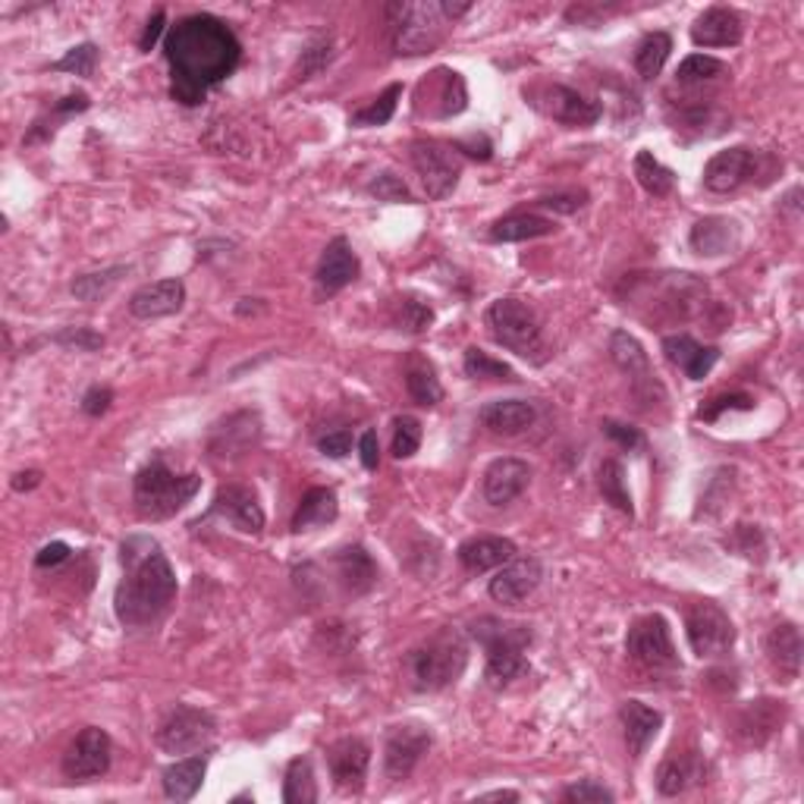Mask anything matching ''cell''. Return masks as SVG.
I'll use <instances>...</instances> for the list:
<instances>
[{"label": "cell", "mask_w": 804, "mask_h": 804, "mask_svg": "<svg viewBox=\"0 0 804 804\" xmlns=\"http://www.w3.org/2000/svg\"><path fill=\"white\" fill-rule=\"evenodd\" d=\"M164 54L170 70H173V85L170 95L180 104H202L208 89L223 82L230 72L239 67L242 45L233 35V28L220 23L217 16L195 13L186 16L176 25H170L164 38Z\"/></svg>", "instance_id": "6da1fadb"}, {"label": "cell", "mask_w": 804, "mask_h": 804, "mask_svg": "<svg viewBox=\"0 0 804 804\" xmlns=\"http://www.w3.org/2000/svg\"><path fill=\"white\" fill-rule=\"evenodd\" d=\"M119 578L114 594V610L126 629L154 625L176 600V572L164 556V550L151 538H129L119 547Z\"/></svg>", "instance_id": "7a4b0ae2"}, {"label": "cell", "mask_w": 804, "mask_h": 804, "mask_svg": "<svg viewBox=\"0 0 804 804\" xmlns=\"http://www.w3.org/2000/svg\"><path fill=\"white\" fill-rule=\"evenodd\" d=\"M466 663H469V644L459 632L440 629L409 651L405 676L415 691H440L466 673Z\"/></svg>", "instance_id": "3957f363"}, {"label": "cell", "mask_w": 804, "mask_h": 804, "mask_svg": "<svg viewBox=\"0 0 804 804\" xmlns=\"http://www.w3.org/2000/svg\"><path fill=\"white\" fill-rule=\"evenodd\" d=\"M198 487H202V478L195 472L176 474L170 472L161 459H154L151 466H145L142 472L136 474L133 499L142 519H170L198 494Z\"/></svg>", "instance_id": "277c9868"}, {"label": "cell", "mask_w": 804, "mask_h": 804, "mask_svg": "<svg viewBox=\"0 0 804 804\" xmlns=\"http://www.w3.org/2000/svg\"><path fill=\"white\" fill-rule=\"evenodd\" d=\"M472 635L487 651V682L494 688L509 686L519 676L528 673L525 647L531 644V629L499 622V619H478L472 625Z\"/></svg>", "instance_id": "5b68a950"}, {"label": "cell", "mask_w": 804, "mask_h": 804, "mask_svg": "<svg viewBox=\"0 0 804 804\" xmlns=\"http://www.w3.org/2000/svg\"><path fill=\"white\" fill-rule=\"evenodd\" d=\"M484 321H487L491 336L497 340L499 346H506L509 353L521 355V358H535V361L544 358L541 355L547 353L544 328H541L538 311L528 306V302L513 299V296L497 299L494 306L487 308Z\"/></svg>", "instance_id": "8992f818"}, {"label": "cell", "mask_w": 804, "mask_h": 804, "mask_svg": "<svg viewBox=\"0 0 804 804\" xmlns=\"http://www.w3.org/2000/svg\"><path fill=\"white\" fill-rule=\"evenodd\" d=\"M393 28H397V50L400 54H427L444 38V13L440 3H397L390 7Z\"/></svg>", "instance_id": "52a82bcc"}, {"label": "cell", "mask_w": 804, "mask_h": 804, "mask_svg": "<svg viewBox=\"0 0 804 804\" xmlns=\"http://www.w3.org/2000/svg\"><path fill=\"white\" fill-rule=\"evenodd\" d=\"M686 635L691 651L710 661V657H723L735 644V625L730 613L713 604V600H698L691 604L686 613Z\"/></svg>", "instance_id": "ba28073f"}, {"label": "cell", "mask_w": 804, "mask_h": 804, "mask_svg": "<svg viewBox=\"0 0 804 804\" xmlns=\"http://www.w3.org/2000/svg\"><path fill=\"white\" fill-rule=\"evenodd\" d=\"M214 733L217 726L211 713L189 704H176L158 730V745L166 755H192V751H205L211 745Z\"/></svg>", "instance_id": "9c48e42d"}, {"label": "cell", "mask_w": 804, "mask_h": 804, "mask_svg": "<svg viewBox=\"0 0 804 804\" xmlns=\"http://www.w3.org/2000/svg\"><path fill=\"white\" fill-rule=\"evenodd\" d=\"M625 654L647 669H676L679 666V654H676V644L669 635V622L661 613L641 616L632 622L629 639H625Z\"/></svg>", "instance_id": "30bf717a"}, {"label": "cell", "mask_w": 804, "mask_h": 804, "mask_svg": "<svg viewBox=\"0 0 804 804\" xmlns=\"http://www.w3.org/2000/svg\"><path fill=\"white\" fill-rule=\"evenodd\" d=\"M412 166L418 170L427 198H434V202L447 198L459 186V176H462V161H459L456 148L440 142L412 145Z\"/></svg>", "instance_id": "8fae6325"}, {"label": "cell", "mask_w": 804, "mask_h": 804, "mask_svg": "<svg viewBox=\"0 0 804 804\" xmlns=\"http://www.w3.org/2000/svg\"><path fill=\"white\" fill-rule=\"evenodd\" d=\"M111 735L97 726H85L72 738L64 755V777L72 782H92L111 770Z\"/></svg>", "instance_id": "7c38bea8"}, {"label": "cell", "mask_w": 804, "mask_h": 804, "mask_svg": "<svg viewBox=\"0 0 804 804\" xmlns=\"http://www.w3.org/2000/svg\"><path fill=\"white\" fill-rule=\"evenodd\" d=\"M430 748V733L425 726H393L387 733V745H383V770L390 780H409L412 770L418 767V760L427 755Z\"/></svg>", "instance_id": "4fadbf2b"}, {"label": "cell", "mask_w": 804, "mask_h": 804, "mask_svg": "<svg viewBox=\"0 0 804 804\" xmlns=\"http://www.w3.org/2000/svg\"><path fill=\"white\" fill-rule=\"evenodd\" d=\"M531 104H538L547 117L566 126H594L600 119V104H594L585 95H578L568 85H544L538 92H531Z\"/></svg>", "instance_id": "5bb4252c"}, {"label": "cell", "mask_w": 804, "mask_h": 804, "mask_svg": "<svg viewBox=\"0 0 804 804\" xmlns=\"http://www.w3.org/2000/svg\"><path fill=\"white\" fill-rule=\"evenodd\" d=\"M541 575L544 568L535 556H521V560H509L506 566H499V572L491 578V597L503 604V607H519L521 600H528L531 594L538 591L541 585Z\"/></svg>", "instance_id": "9a60e30c"}, {"label": "cell", "mask_w": 804, "mask_h": 804, "mask_svg": "<svg viewBox=\"0 0 804 804\" xmlns=\"http://www.w3.org/2000/svg\"><path fill=\"white\" fill-rule=\"evenodd\" d=\"M368 763H371V748L361 738H340L328 748V767H331L333 785L340 792H361L365 777H368Z\"/></svg>", "instance_id": "2e32d148"}, {"label": "cell", "mask_w": 804, "mask_h": 804, "mask_svg": "<svg viewBox=\"0 0 804 804\" xmlns=\"http://www.w3.org/2000/svg\"><path fill=\"white\" fill-rule=\"evenodd\" d=\"M205 519H223L230 521L233 528L245 531V535H261L264 528V509H261L259 497L242 487V484H230V487H220L217 497H214L211 509Z\"/></svg>", "instance_id": "e0dca14e"}, {"label": "cell", "mask_w": 804, "mask_h": 804, "mask_svg": "<svg viewBox=\"0 0 804 804\" xmlns=\"http://www.w3.org/2000/svg\"><path fill=\"white\" fill-rule=\"evenodd\" d=\"M757 173V154L751 148L738 145V148H726L720 154H713L704 166V186L716 195L735 192L745 186Z\"/></svg>", "instance_id": "ac0fdd59"}, {"label": "cell", "mask_w": 804, "mask_h": 804, "mask_svg": "<svg viewBox=\"0 0 804 804\" xmlns=\"http://www.w3.org/2000/svg\"><path fill=\"white\" fill-rule=\"evenodd\" d=\"M528 484H531V466L516 456H503L487 466L484 481H481V494L491 506H509L513 499L525 494Z\"/></svg>", "instance_id": "d6986e66"}, {"label": "cell", "mask_w": 804, "mask_h": 804, "mask_svg": "<svg viewBox=\"0 0 804 804\" xmlns=\"http://www.w3.org/2000/svg\"><path fill=\"white\" fill-rule=\"evenodd\" d=\"M745 25L742 16L730 7H710L691 25V42L698 48H733L742 42Z\"/></svg>", "instance_id": "ffe728a7"}, {"label": "cell", "mask_w": 804, "mask_h": 804, "mask_svg": "<svg viewBox=\"0 0 804 804\" xmlns=\"http://www.w3.org/2000/svg\"><path fill=\"white\" fill-rule=\"evenodd\" d=\"M186 302V286L183 280H158L133 292L129 299V314L142 318V321H154V318H166L176 314Z\"/></svg>", "instance_id": "44dd1931"}, {"label": "cell", "mask_w": 804, "mask_h": 804, "mask_svg": "<svg viewBox=\"0 0 804 804\" xmlns=\"http://www.w3.org/2000/svg\"><path fill=\"white\" fill-rule=\"evenodd\" d=\"M318 286L331 296V292H340L346 286L353 284L358 277V255L353 252L349 239L336 237L333 242H328L324 255H321V264H318Z\"/></svg>", "instance_id": "7402d4cb"}, {"label": "cell", "mask_w": 804, "mask_h": 804, "mask_svg": "<svg viewBox=\"0 0 804 804\" xmlns=\"http://www.w3.org/2000/svg\"><path fill=\"white\" fill-rule=\"evenodd\" d=\"M663 353L673 365H679L691 380H704L713 371V365L720 361V349L716 346H701L694 336L688 333H676L663 340Z\"/></svg>", "instance_id": "603a6c76"}, {"label": "cell", "mask_w": 804, "mask_h": 804, "mask_svg": "<svg viewBox=\"0 0 804 804\" xmlns=\"http://www.w3.org/2000/svg\"><path fill=\"white\" fill-rule=\"evenodd\" d=\"M535 418H538L535 405L525 400L487 402V405L478 412V422L487 427L491 434H497V437H516V434H525L528 427L535 425Z\"/></svg>", "instance_id": "cb8c5ba5"}, {"label": "cell", "mask_w": 804, "mask_h": 804, "mask_svg": "<svg viewBox=\"0 0 804 804\" xmlns=\"http://www.w3.org/2000/svg\"><path fill=\"white\" fill-rule=\"evenodd\" d=\"M619 720H622V733H625V748H629V755L639 760L647 751V745L661 733L663 713L641 704V701H625L622 710H619Z\"/></svg>", "instance_id": "d4e9b609"}, {"label": "cell", "mask_w": 804, "mask_h": 804, "mask_svg": "<svg viewBox=\"0 0 804 804\" xmlns=\"http://www.w3.org/2000/svg\"><path fill=\"white\" fill-rule=\"evenodd\" d=\"M513 556H516V544L497 535H478L459 547V563L469 572H491V568L506 566Z\"/></svg>", "instance_id": "484cf974"}, {"label": "cell", "mask_w": 804, "mask_h": 804, "mask_svg": "<svg viewBox=\"0 0 804 804\" xmlns=\"http://www.w3.org/2000/svg\"><path fill=\"white\" fill-rule=\"evenodd\" d=\"M698 782H704V760L694 755V751L669 755L661 763V770H657V789H661V795H666V799L682 795V792H688Z\"/></svg>", "instance_id": "4316f807"}, {"label": "cell", "mask_w": 804, "mask_h": 804, "mask_svg": "<svg viewBox=\"0 0 804 804\" xmlns=\"http://www.w3.org/2000/svg\"><path fill=\"white\" fill-rule=\"evenodd\" d=\"M802 632L792 622H782L767 635V661L773 663V669H780L785 679H795L802 673Z\"/></svg>", "instance_id": "83f0119b"}, {"label": "cell", "mask_w": 804, "mask_h": 804, "mask_svg": "<svg viewBox=\"0 0 804 804\" xmlns=\"http://www.w3.org/2000/svg\"><path fill=\"white\" fill-rule=\"evenodd\" d=\"M208 773V755H192L164 770V795L173 802H192Z\"/></svg>", "instance_id": "f1b7e54d"}, {"label": "cell", "mask_w": 804, "mask_h": 804, "mask_svg": "<svg viewBox=\"0 0 804 804\" xmlns=\"http://www.w3.org/2000/svg\"><path fill=\"white\" fill-rule=\"evenodd\" d=\"M738 239V230H735L733 220L726 217H704L691 227V249L698 255H708V259H716V255H726Z\"/></svg>", "instance_id": "f546056e"}, {"label": "cell", "mask_w": 804, "mask_h": 804, "mask_svg": "<svg viewBox=\"0 0 804 804\" xmlns=\"http://www.w3.org/2000/svg\"><path fill=\"white\" fill-rule=\"evenodd\" d=\"M336 572L343 578V585L353 594H368L378 585V566L375 560L365 553V547H346L333 556Z\"/></svg>", "instance_id": "4dcf8cb0"}, {"label": "cell", "mask_w": 804, "mask_h": 804, "mask_svg": "<svg viewBox=\"0 0 804 804\" xmlns=\"http://www.w3.org/2000/svg\"><path fill=\"white\" fill-rule=\"evenodd\" d=\"M340 516V499H336V491L331 487H311L296 516H292V531H308V528H318V525H328Z\"/></svg>", "instance_id": "1f68e13d"}, {"label": "cell", "mask_w": 804, "mask_h": 804, "mask_svg": "<svg viewBox=\"0 0 804 804\" xmlns=\"http://www.w3.org/2000/svg\"><path fill=\"white\" fill-rule=\"evenodd\" d=\"M556 233V223L541 214H509L491 227L494 242H525V239H541Z\"/></svg>", "instance_id": "d6a6232c"}, {"label": "cell", "mask_w": 804, "mask_h": 804, "mask_svg": "<svg viewBox=\"0 0 804 804\" xmlns=\"http://www.w3.org/2000/svg\"><path fill=\"white\" fill-rule=\"evenodd\" d=\"M610 358L616 361V368H622L629 378H635V383L654 380L651 378V361H647L644 346L629 331H616L610 336Z\"/></svg>", "instance_id": "836d02e7"}, {"label": "cell", "mask_w": 804, "mask_h": 804, "mask_svg": "<svg viewBox=\"0 0 804 804\" xmlns=\"http://www.w3.org/2000/svg\"><path fill=\"white\" fill-rule=\"evenodd\" d=\"M129 274L126 264H117V267H104V271H95V274H82L76 277L70 286V292L79 299V302H97L104 296H111L119 286V280Z\"/></svg>", "instance_id": "e575fe53"}, {"label": "cell", "mask_w": 804, "mask_h": 804, "mask_svg": "<svg viewBox=\"0 0 804 804\" xmlns=\"http://www.w3.org/2000/svg\"><path fill=\"white\" fill-rule=\"evenodd\" d=\"M632 170H635V180H639L641 189L647 192V195L663 198V195H669V192L676 189V173L669 166H663L651 151H639Z\"/></svg>", "instance_id": "d590c367"}, {"label": "cell", "mask_w": 804, "mask_h": 804, "mask_svg": "<svg viewBox=\"0 0 804 804\" xmlns=\"http://www.w3.org/2000/svg\"><path fill=\"white\" fill-rule=\"evenodd\" d=\"M597 487H600V494L604 499L619 509L622 516H635V506H632V497H629V487H625V472H622V462H616V459H607L604 466H600V472H597Z\"/></svg>", "instance_id": "8d00e7d4"}, {"label": "cell", "mask_w": 804, "mask_h": 804, "mask_svg": "<svg viewBox=\"0 0 804 804\" xmlns=\"http://www.w3.org/2000/svg\"><path fill=\"white\" fill-rule=\"evenodd\" d=\"M405 390L409 397L418 402V405H437L444 400V387L434 375V368L422 361V358H412L409 368H405Z\"/></svg>", "instance_id": "74e56055"}, {"label": "cell", "mask_w": 804, "mask_h": 804, "mask_svg": "<svg viewBox=\"0 0 804 804\" xmlns=\"http://www.w3.org/2000/svg\"><path fill=\"white\" fill-rule=\"evenodd\" d=\"M284 802L286 804H311L318 802V785H314V767L308 757H296L286 767L284 782Z\"/></svg>", "instance_id": "f35d334b"}, {"label": "cell", "mask_w": 804, "mask_h": 804, "mask_svg": "<svg viewBox=\"0 0 804 804\" xmlns=\"http://www.w3.org/2000/svg\"><path fill=\"white\" fill-rule=\"evenodd\" d=\"M726 72H730V67H726L723 60H716V57H710V54H691V57H686V60L679 64L676 82H679V85H704V82L723 79Z\"/></svg>", "instance_id": "ab89813d"}, {"label": "cell", "mask_w": 804, "mask_h": 804, "mask_svg": "<svg viewBox=\"0 0 804 804\" xmlns=\"http://www.w3.org/2000/svg\"><path fill=\"white\" fill-rule=\"evenodd\" d=\"M669 50H673V38H669L666 32L647 35V38L639 45V50H635V70H639L641 79H654V76H661Z\"/></svg>", "instance_id": "60d3db41"}, {"label": "cell", "mask_w": 804, "mask_h": 804, "mask_svg": "<svg viewBox=\"0 0 804 804\" xmlns=\"http://www.w3.org/2000/svg\"><path fill=\"white\" fill-rule=\"evenodd\" d=\"M462 368H466V375L474 380H516V371L509 368V365H503L497 358H491V355L484 353V349H466V358H462Z\"/></svg>", "instance_id": "b9f144b4"}, {"label": "cell", "mask_w": 804, "mask_h": 804, "mask_svg": "<svg viewBox=\"0 0 804 804\" xmlns=\"http://www.w3.org/2000/svg\"><path fill=\"white\" fill-rule=\"evenodd\" d=\"M402 97V85H390L383 95L375 101V104H368V107H361V111H355L353 117H349V126H383V123H390V117L397 114V104H400Z\"/></svg>", "instance_id": "7bdbcfd3"}, {"label": "cell", "mask_w": 804, "mask_h": 804, "mask_svg": "<svg viewBox=\"0 0 804 804\" xmlns=\"http://www.w3.org/2000/svg\"><path fill=\"white\" fill-rule=\"evenodd\" d=\"M434 324V308L418 296H405L397 306V328L402 333H425Z\"/></svg>", "instance_id": "ee69618b"}, {"label": "cell", "mask_w": 804, "mask_h": 804, "mask_svg": "<svg viewBox=\"0 0 804 804\" xmlns=\"http://www.w3.org/2000/svg\"><path fill=\"white\" fill-rule=\"evenodd\" d=\"M440 79H444V89L437 92V97H440V111H437V117H456V114H462V111H466V101H469V92H466L462 76L452 70H440Z\"/></svg>", "instance_id": "f6af8a7d"}, {"label": "cell", "mask_w": 804, "mask_h": 804, "mask_svg": "<svg viewBox=\"0 0 804 804\" xmlns=\"http://www.w3.org/2000/svg\"><path fill=\"white\" fill-rule=\"evenodd\" d=\"M422 447V422L415 415H400L393 422V456L397 459H409Z\"/></svg>", "instance_id": "bcb514c9"}, {"label": "cell", "mask_w": 804, "mask_h": 804, "mask_svg": "<svg viewBox=\"0 0 804 804\" xmlns=\"http://www.w3.org/2000/svg\"><path fill=\"white\" fill-rule=\"evenodd\" d=\"M333 60V45L328 38H321V42H314V45H308L302 50V60H299V67H296V79H311L314 72H321L328 64Z\"/></svg>", "instance_id": "7dc6e473"}, {"label": "cell", "mask_w": 804, "mask_h": 804, "mask_svg": "<svg viewBox=\"0 0 804 804\" xmlns=\"http://www.w3.org/2000/svg\"><path fill=\"white\" fill-rule=\"evenodd\" d=\"M616 795L607 789V785H600L597 780H582L575 782V785H566L563 789V802H578V804H610Z\"/></svg>", "instance_id": "c3c4849f"}, {"label": "cell", "mask_w": 804, "mask_h": 804, "mask_svg": "<svg viewBox=\"0 0 804 804\" xmlns=\"http://www.w3.org/2000/svg\"><path fill=\"white\" fill-rule=\"evenodd\" d=\"M95 64H97V48L85 42V45L72 48L64 60H57V64H54V70L76 72V76H92V72H95Z\"/></svg>", "instance_id": "681fc988"}, {"label": "cell", "mask_w": 804, "mask_h": 804, "mask_svg": "<svg viewBox=\"0 0 804 804\" xmlns=\"http://www.w3.org/2000/svg\"><path fill=\"white\" fill-rule=\"evenodd\" d=\"M60 346H72V349H79V353H95L104 346V336L95 331H89V328H67V331H60L54 336Z\"/></svg>", "instance_id": "f907efd6"}, {"label": "cell", "mask_w": 804, "mask_h": 804, "mask_svg": "<svg viewBox=\"0 0 804 804\" xmlns=\"http://www.w3.org/2000/svg\"><path fill=\"white\" fill-rule=\"evenodd\" d=\"M368 192L378 195L380 202H412V195L405 189V183H402L400 176H393V173H380L378 180H371Z\"/></svg>", "instance_id": "816d5d0a"}, {"label": "cell", "mask_w": 804, "mask_h": 804, "mask_svg": "<svg viewBox=\"0 0 804 804\" xmlns=\"http://www.w3.org/2000/svg\"><path fill=\"white\" fill-rule=\"evenodd\" d=\"M604 434H607L610 440H616L622 450H629V452H635L644 447V437H641L639 427H629V425H622V422H604Z\"/></svg>", "instance_id": "f5cc1de1"}, {"label": "cell", "mask_w": 804, "mask_h": 804, "mask_svg": "<svg viewBox=\"0 0 804 804\" xmlns=\"http://www.w3.org/2000/svg\"><path fill=\"white\" fill-rule=\"evenodd\" d=\"M755 400L751 397H745V393H733V397H720V400H710L701 412H698V418H704V422H716L720 418V412H733V409H751Z\"/></svg>", "instance_id": "db71d44e"}, {"label": "cell", "mask_w": 804, "mask_h": 804, "mask_svg": "<svg viewBox=\"0 0 804 804\" xmlns=\"http://www.w3.org/2000/svg\"><path fill=\"white\" fill-rule=\"evenodd\" d=\"M318 450L324 452V456H331V459H343V456H349V450H353V434L349 430H331V434H324L318 440Z\"/></svg>", "instance_id": "11a10c76"}, {"label": "cell", "mask_w": 804, "mask_h": 804, "mask_svg": "<svg viewBox=\"0 0 804 804\" xmlns=\"http://www.w3.org/2000/svg\"><path fill=\"white\" fill-rule=\"evenodd\" d=\"M111 402H114V393H111L107 387H92V390L82 397V412L97 418V415H104V412L111 409Z\"/></svg>", "instance_id": "9f6ffc18"}, {"label": "cell", "mask_w": 804, "mask_h": 804, "mask_svg": "<svg viewBox=\"0 0 804 804\" xmlns=\"http://www.w3.org/2000/svg\"><path fill=\"white\" fill-rule=\"evenodd\" d=\"M541 208H553V211H560V214H575L582 205H585V195L578 192H572V195H547V198H541L538 202Z\"/></svg>", "instance_id": "6f0895ef"}, {"label": "cell", "mask_w": 804, "mask_h": 804, "mask_svg": "<svg viewBox=\"0 0 804 804\" xmlns=\"http://www.w3.org/2000/svg\"><path fill=\"white\" fill-rule=\"evenodd\" d=\"M358 452H361V466L375 472L380 462V444H378V434H375V430H365V434H361V440H358Z\"/></svg>", "instance_id": "680465c9"}, {"label": "cell", "mask_w": 804, "mask_h": 804, "mask_svg": "<svg viewBox=\"0 0 804 804\" xmlns=\"http://www.w3.org/2000/svg\"><path fill=\"white\" fill-rule=\"evenodd\" d=\"M70 560V547L67 544H48V547H42V553L35 556V566H42V568H50V566H60V563H67Z\"/></svg>", "instance_id": "91938a15"}, {"label": "cell", "mask_w": 804, "mask_h": 804, "mask_svg": "<svg viewBox=\"0 0 804 804\" xmlns=\"http://www.w3.org/2000/svg\"><path fill=\"white\" fill-rule=\"evenodd\" d=\"M164 10H158L151 20H148V25H145V32H142V38H139V48L142 50H151L154 48V42L161 38V32H164Z\"/></svg>", "instance_id": "94428289"}, {"label": "cell", "mask_w": 804, "mask_h": 804, "mask_svg": "<svg viewBox=\"0 0 804 804\" xmlns=\"http://www.w3.org/2000/svg\"><path fill=\"white\" fill-rule=\"evenodd\" d=\"M85 107H89V97L85 95H67L54 111H57V114H72V111L79 114V111H85Z\"/></svg>", "instance_id": "6125c7cd"}, {"label": "cell", "mask_w": 804, "mask_h": 804, "mask_svg": "<svg viewBox=\"0 0 804 804\" xmlns=\"http://www.w3.org/2000/svg\"><path fill=\"white\" fill-rule=\"evenodd\" d=\"M42 484V472H20L13 478V491H32Z\"/></svg>", "instance_id": "be15d7a7"}, {"label": "cell", "mask_w": 804, "mask_h": 804, "mask_svg": "<svg viewBox=\"0 0 804 804\" xmlns=\"http://www.w3.org/2000/svg\"><path fill=\"white\" fill-rule=\"evenodd\" d=\"M469 10H472V3H450V0H444V3H440L444 20H459V16H466Z\"/></svg>", "instance_id": "e7e4bbea"}, {"label": "cell", "mask_w": 804, "mask_h": 804, "mask_svg": "<svg viewBox=\"0 0 804 804\" xmlns=\"http://www.w3.org/2000/svg\"><path fill=\"white\" fill-rule=\"evenodd\" d=\"M481 802H519V792H506V789H497V792H484L478 795Z\"/></svg>", "instance_id": "03108f58"}]
</instances>
